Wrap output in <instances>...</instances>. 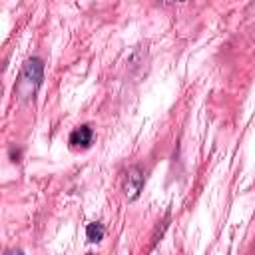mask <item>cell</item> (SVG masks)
I'll list each match as a JSON object with an SVG mask.
<instances>
[{
    "label": "cell",
    "mask_w": 255,
    "mask_h": 255,
    "mask_svg": "<svg viewBox=\"0 0 255 255\" xmlns=\"http://www.w3.org/2000/svg\"><path fill=\"white\" fill-rule=\"evenodd\" d=\"M94 141V129L90 126H78L76 129H72L70 133V143L74 147H90Z\"/></svg>",
    "instance_id": "obj_3"
},
{
    "label": "cell",
    "mask_w": 255,
    "mask_h": 255,
    "mask_svg": "<svg viewBox=\"0 0 255 255\" xmlns=\"http://www.w3.org/2000/svg\"><path fill=\"white\" fill-rule=\"evenodd\" d=\"M143 183H145V169L141 165H131L128 169V175H126V183H124V193L128 199H135L141 189H143Z\"/></svg>",
    "instance_id": "obj_2"
},
{
    "label": "cell",
    "mask_w": 255,
    "mask_h": 255,
    "mask_svg": "<svg viewBox=\"0 0 255 255\" xmlns=\"http://www.w3.org/2000/svg\"><path fill=\"white\" fill-rule=\"evenodd\" d=\"M42 80H44V62L40 58H28L14 84V96L20 102L34 100L38 88L42 86Z\"/></svg>",
    "instance_id": "obj_1"
},
{
    "label": "cell",
    "mask_w": 255,
    "mask_h": 255,
    "mask_svg": "<svg viewBox=\"0 0 255 255\" xmlns=\"http://www.w3.org/2000/svg\"><path fill=\"white\" fill-rule=\"evenodd\" d=\"M6 255H24L22 251H10V253H6Z\"/></svg>",
    "instance_id": "obj_6"
},
{
    "label": "cell",
    "mask_w": 255,
    "mask_h": 255,
    "mask_svg": "<svg viewBox=\"0 0 255 255\" xmlns=\"http://www.w3.org/2000/svg\"><path fill=\"white\" fill-rule=\"evenodd\" d=\"M10 157H12V161H18V157H20V149H10Z\"/></svg>",
    "instance_id": "obj_5"
},
{
    "label": "cell",
    "mask_w": 255,
    "mask_h": 255,
    "mask_svg": "<svg viewBox=\"0 0 255 255\" xmlns=\"http://www.w3.org/2000/svg\"><path fill=\"white\" fill-rule=\"evenodd\" d=\"M104 233H106V227H104L100 221H94V223H88V225H86V237H88V241H92V243L102 241V239H104Z\"/></svg>",
    "instance_id": "obj_4"
}]
</instances>
